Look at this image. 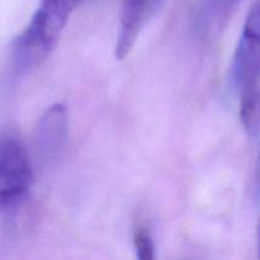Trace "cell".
<instances>
[{
  "label": "cell",
  "mask_w": 260,
  "mask_h": 260,
  "mask_svg": "<svg viewBox=\"0 0 260 260\" xmlns=\"http://www.w3.org/2000/svg\"><path fill=\"white\" fill-rule=\"evenodd\" d=\"M243 0H203L198 25L205 36H216L226 27Z\"/></svg>",
  "instance_id": "8992f818"
},
{
  "label": "cell",
  "mask_w": 260,
  "mask_h": 260,
  "mask_svg": "<svg viewBox=\"0 0 260 260\" xmlns=\"http://www.w3.org/2000/svg\"><path fill=\"white\" fill-rule=\"evenodd\" d=\"M135 249L137 260H155V245L152 236L144 226H140L135 233Z\"/></svg>",
  "instance_id": "52a82bcc"
},
{
  "label": "cell",
  "mask_w": 260,
  "mask_h": 260,
  "mask_svg": "<svg viewBox=\"0 0 260 260\" xmlns=\"http://www.w3.org/2000/svg\"><path fill=\"white\" fill-rule=\"evenodd\" d=\"M84 0H41L29 24L13 43L18 70L38 66L55 48L71 14Z\"/></svg>",
  "instance_id": "6da1fadb"
},
{
  "label": "cell",
  "mask_w": 260,
  "mask_h": 260,
  "mask_svg": "<svg viewBox=\"0 0 260 260\" xmlns=\"http://www.w3.org/2000/svg\"><path fill=\"white\" fill-rule=\"evenodd\" d=\"M69 116L63 104H53L45 112L36 129V149L43 160H55L65 144Z\"/></svg>",
  "instance_id": "5b68a950"
},
{
  "label": "cell",
  "mask_w": 260,
  "mask_h": 260,
  "mask_svg": "<svg viewBox=\"0 0 260 260\" xmlns=\"http://www.w3.org/2000/svg\"><path fill=\"white\" fill-rule=\"evenodd\" d=\"M33 184V169L22 142L14 136H0V210L24 200Z\"/></svg>",
  "instance_id": "3957f363"
},
{
  "label": "cell",
  "mask_w": 260,
  "mask_h": 260,
  "mask_svg": "<svg viewBox=\"0 0 260 260\" xmlns=\"http://www.w3.org/2000/svg\"><path fill=\"white\" fill-rule=\"evenodd\" d=\"M162 3L164 0H121L119 32L114 48L117 60H123L131 52L142 28Z\"/></svg>",
  "instance_id": "277c9868"
},
{
  "label": "cell",
  "mask_w": 260,
  "mask_h": 260,
  "mask_svg": "<svg viewBox=\"0 0 260 260\" xmlns=\"http://www.w3.org/2000/svg\"><path fill=\"white\" fill-rule=\"evenodd\" d=\"M259 4L251 5L231 66V80L240 94V117L251 137L259 131L260 25Z\"/></svg>",
  "instance_id": "7a4b0ae2"
}]
</instances>
